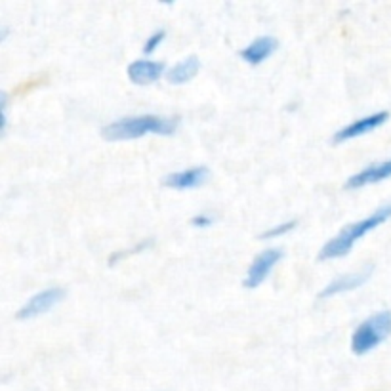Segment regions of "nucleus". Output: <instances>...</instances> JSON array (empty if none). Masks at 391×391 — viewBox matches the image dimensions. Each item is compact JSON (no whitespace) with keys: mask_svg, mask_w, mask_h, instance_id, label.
Here are the masks:
<instances>
[{"mask_svg":"<svg viewBox=\"0 0 391 391\" xmlns=\"http://www.w3.org/2000/svg\"><path fill=\"white\" fill-rule=\"evenodd\" d=\"M179 126L178 117H159V114H138L124 117L103 126L101 136L107 141H130L149 134L157 136H172Z\"/></svg>","mask_w":391,"mask_h":391,"instance_id":"nucleus-1","label":"nucleus"},{"mask_svg":"<svg viewBox=\"0 0 391 391\" xmlns=\"http://www.w3.org/2000/svg\"><path fill=\"white\" fill-rule=\"evenodd\" d=\"M391 218V203L383 204L378 210H374L372 214H368L367 218L363 220L353 221L350 225L334 235L330 241H326L321 252H319V261H326V260H336V258H342L345 254H350L353 250V246L357 245L359 241L363 237H367L368 233H372L374 229H378L380 225H383L385 221Z\"/></svg>","mask_w":391,"mask_h":391,"instance_id":"nucleus-2","label":"nucleus"},{"mask_svg":"<svg viewBox=\"0 0 391 391\" xmlns=\"http://www.w3.org/2000/svg\"><path fill=\"white\" fill-rule=\"evenodd\" d=\"M391 336V311H378L365 319L351 334L353 355H367Z\"/></svg>","mask_w":391,"mask_h":391,"instance_id":"nucleus-3","label":"nucleus"},{"mask_svg":"<svg viewBox=\"0 0 391 391\" xmlns=\"http://www.w3.org/2000/svg\"><path fill=\"white\" fill-rule=\"evenodd\" d=\"M66 298V290L59 288V286H50V288H44L41 292H37L27 302L21 305V310L16 313L17 321H31V319H37L48 313L56 308L57 303L63 302Z\"/></svg>","mask_w":391,"mask_h":391,"instance_id":"nucleus-4","label":"nucleus"},{"mask_svg":"<svg viewBox=\"0 0 391 391\" xmlns=\"http://www.w3.org/2000/svg\"><path fill=\"white\" fill-rule=\"evenodd\" d=\"M283 260V250L281 248H265L261 250L250 263V268L246 271L243 286L248 290H254L269 277V273L277 265L279 261Z\"/></svg>","mask_w":391,"mask_h":391,"instance_id":"nucleus-5","label":"nucleus"},{"mask_svg":"<svg viewBox=\"0 0 391 391\" xmlns=\"http://www.w3.org/2000/svg\"><path fill=\"white\" fill-rule=\"evenodd\" d=\"M388 119H390L388 111H378V113L368 114V117H361V119L345 124V126H342L340 130L336 132L332 143H343V141H350V139L367 136L370 132H374L376 128H380L382 124L388 123Z\"/></svg>","mask_w":391,"mask_h":391,"instance_id":"nucleus-6","label":"nucleus"},{"mask_svg":"<svg viewBox=\"0 0 391 391\" xmlns=\"http://www.w3.org/2000/svg\"><path fill=\"white\" fill-rule=\"evenodd\" d=\"M374 268L368 265V268H363L355 271V273H343L340 277L332 279L328 285L319 292V298L321 300H326V298H332V296H338V294H345V292H353L361 286L367 283L370 275H372Z\"/></svg>","mask_w":391,"mask_h":391,"instance_id":"nucleus-7","label":"nucleus"},{"mask_svg":"<svg viewBox=\"0 0 391 391\" xmlns=\"http://www.w3.org/2000/svg\"><path fill=\"white\" fill-rule=\"evenodd\" d=\"M210 176V170L206 166H191L188 170L172 172L163 178V186L178 191H188V189H197L203 186L204 181Z\"/></svg>","mask_w":391,"mask_h":391,"instance_id":"nucleus-8","label":"nucleus"},{"mask_svg":"<svg viewBox=\"0 0 391 391\" xmlns=\"http://www.w3.org/2000/svg\"><path fill=\"white\" fill-rule=\"evenodd\" d=\"M391 178V159L388 161H380V163H372L365 166L363 170L353 174L348 181H345V189H361L367 186H374L380 183L383 179Z\"/></svg>","mask_w":391,"mask_h":391,"instance_id":"nucleus-9","label":"nucleus"},{"mask_svg":"<svg viewBox=\"0 0 391 391\" xmlns=\"http://www.w3.org/2000/svg\"><path fill=\"white\" fill-rule=\"evenodd\" d=\"M166 71L163 61H153V59H136L132 61L128 69H126V74L128 79L134 84L138 86H147V84H153L157 82ZM166 77V74H164Z\"/></svg>","mask_w":391,"mask_h":391,"instance_id":"nucleus-10","label":"nucleus"},{"mask_svg":"<svg viewBox=\"0 0 391 391\" xmlns=\"http://www.w3.org/2000/svg\"><path fill=\"white\" fill-rule=\"evenodd\" d=\"M279 48V41L275 37H269V34H263V37H258L254 39L248 46L239 52V56L243 61H246L248 66H260L265 59L275 54V50Z\"/></svg>","mask_w":391,"mask_h":391,"instance_id":"nucleus-11","label":"nucleus"},{"mask_svg":"<svg viewBox=\"0 0 391 391\" xmlns=\"http://www.w3.org/2000/svg\"><path fill=\"white\" fill-rule=\"evenodd\" d=\"M199 71H201V59L197 56H188L186 59L174 63V66L166 71V81L174 84V86H179V84H186V82L193 81Z\"/></svg>","mask_w":391,"mask_h":391,"instance_id":"nucleus-12","label":"nucleus"},{"mask_svg":"<svg viewBox=\"0 0 391 391\" xmlns=\"http://www.w3.org/2000/svg\"><path fill=\"white\" fill-rule=\"evenodd\" d=\"M298 225V221L292 220V221H285V223H279V225H275V228H269L268 231H263L261 233V239H277V237H283L286 235V233H290L294 228Z\"/></svg>","mask_w":391,"mask_h":391,"instance_id":"nucleus-13","label":"nucleus"},{"mask_svg":"<svg viewBox=\"0 0 391 391\" xmlns=\"http://www.w3.org/2000/svg\"><path fill=\"white\" fill-rule=\"evenodd\" d=\"M166 39V31L164 29H157V31H153V34H149V39L146 41V44H143V54H153L161 44H163V41Z\"/></svg>","mask_w":391,"mask_h":391,"instance_id":"nucleus-14","label":"nucleus"},{"mask_svg":"<svg viewBox=\"0 0 391 391\" xmlns=\"http://www.w3.org/2000/svg\"><path fill=\"white\" fill-rule=\"evenodd\" d=\"M212 223H214V218L210 216V214H206V212L197 214V216L191 218V225L197 229H208L210 225H212Z\"/></svg>","mask_w":391,"mask_h":391,"instance_id":"nucleus-15","label":"nucleus"}]
</instances>
